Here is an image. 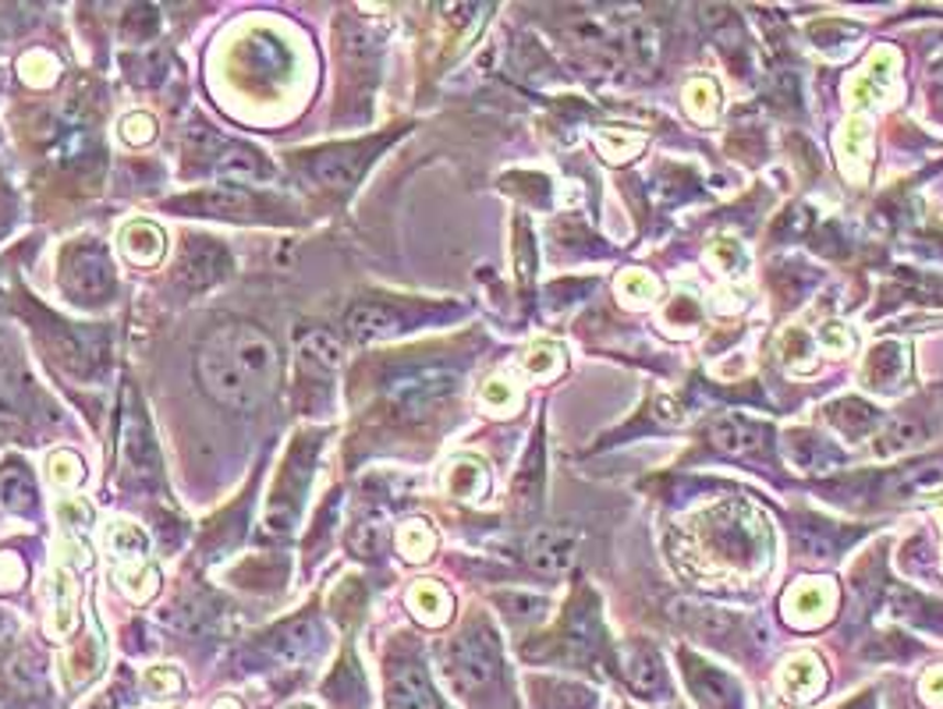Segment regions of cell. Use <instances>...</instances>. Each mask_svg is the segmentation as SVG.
<instances>
[{
  "label": "cell",
  "mask_w": 943,
  "mask_h": 709,
  "mask_svg": "<svg viewBox=\"0 0 943 709\" xmlns=\"http://www.w3.org/2000/svg\"><path fill=\"white\" fill-rule=\"evenodd\" d=\"M409 610L415 614V621H423L426 628H444L455 614V599L440 582L423 579L409 590Z\"/></svg>",
  "instance_id": "ac0fdd59"
},
{
  "label": "cell",
  "mask_w": 943,
  "mask_h": 709,
  "mask_svg": "<svg viewBox=\"0 0 943 709\" xmlns=\"http://www.w3.org/2000/svg\"><path fill=\"white\" fill-rule=\"evenodd\" d=\"M142 685L153 691L157 699H168V696H177V691H182V674L168 667V663H157V667H149L142 674Z\"/></svg>",
  "instance_id": "b9f144b4"
},
{
  "label": "cell",
  "mask_w": 943,
  "mask_h": 709,
  "mask_svg": "<svg viewBox=\"0 0 943 709\" xmlns=\"http://www.w3.org/2000/svg\"><path fill=\"white\" fill-rule=\"evenodd\" d=\"M214 709H242V702L231 699V696H223V699H217V702H214Z\"/></svg>",
  "instance_id": "816d5d0a"
},
{
  "label": "cell",
  "mask_w": 943,
  "mask_h": 709,
  "mask_svg": "<svg viewBox=\"0 0 943 709\" xmlns=\"http://www.w3.org/2000/svg\"><path fill=\"white\" fill-rule=\"evenodd\" d=\"M25 579V568L14 553H0V590H19V582Z\"/></svg>",
  "instance_id": "bcb514c9"
},
{
  "label": "cell",
  "mask_w": 943,
  "mask_h": 709,
  "mask_svg": "<svg viewBox=\"0 0 943 709\" xmlns=\"http://www.w3.org/2000/svg\"><path fill=\"white\" fill-rule=\"evenodd\" d=\"M830 419H833V426L841 430L844 436H865V433H870L876 422H879V412L873 409V404L848 398V401H841V404H833Z\"/></svg>",
  "instance_id": "f546056e"
},
{
  "label": "cell",
  "mask_w": 943,
  "mask_h": 709,
  "mask_svg": "<svg viewBox=\"0 0 943 709\" xmlns=\"http://www.w3.org/2000/svg\"><path fill=\"white\" fill-rule=\"evenodd\" d=\"M713 260H721L727 274H738V270L748 263V260H745V252L735 245V241H716V245H713Z\"/></svg>",
  "instance_id": "7dc6e473"
},
{
  "label": "cell",
  "mask_w": 943,
  "mask_h": 709,
  "mask_svg": "<svg viewBox=\"0 0 943 709\" xmlns=\"http://www.w3.org/2000/svg\"><path fill=\"white\" fill-rule=\"evenodd\" d=\"M182 209H192L199 217H252L260 209V199L238 185H214L206 192L188 195V199L177 203Z\"/></svg>",
  "instance_id": "30bf717a"
},
{
  "label": "cell",
  "mask_w": 943,
  "mask_h": 709,
  "mask_svg": "<svg viewBox=\"0 0 943 709\" xmlns=\"http://www.w3.org/2000/svg\"><path fill=\"white\" fill-rule=\"evenodd\" d=\"M61 288L74 301H103L114 291V266L103 245L82 241L71 245L61 260Z\"/></svg>",
  "instance_id": "7a4b0ae2"
},
{
  "label": "cell",
  "mask_w": 943,
  "mask_h": 709,
  "mask_svg": "<svg viewBox=\"0 0 943 709\" xmlns=\"http://www.w3.org/2000/svg\"><path fill=\"white\" fill-rule=\"evenodd\" d=\"M122 139L128 146H149L157 139V117L146 111H131L122 117Z\"/></svg>",
  "instance_id": "60d3db41"
},
{
  "label": "cell",
  "mask_w": 943,
  "mask_h": 709,
  "mask_svg": "<svg viewBox=\"0 0 943 709\" xmlns=\"http://www.w3.org/2000/svg\"><path fill=\"white\" fill-rule=\"evenodd\" d=\"M398 550H401L404 561H412V564L429 561L433 550H437V533H433V525L423 518L404 522L398 529Z\"/></svg>",
  "instance_id": "4316f807"
},
{
  "label": "cell",
  "mask_w": 943,
  "mask_h": 709,
  "mask_svg": "<svg viewBox=\"0 0 943 709\" xmlns=\"http://www.w3.org/2000/svg\"><path fill=\"white\" fill-rule=\"evenodd\" d=\"M455 376L444 369H423V373H409L387 387V401L391 409L404 419H418L429 409H437L444 398L455 394Z\"/></svg>",
  "instance_id": "277c9868"
},
{
  "label": "cell",
  "mask_w": 943,
  "mask_h": 709,
  "mask_svg": "<svg viewBox=\"0 0 943 709\" xmlns=\"http://www.w3.org/2000/svg\"><path fill=\"white\" fill-rule=\"evenodd\" d=\"M943 482V469L940 465H919V469H905L887 479V487L894 496H916V493H930Z\"/></svg>",
  "instance_id": "4dcf8cb0"
},
{
  "label": "cell",
  "mask_w": 943,
  "mask_h": 709,
  "mask_svg": "<svg viewBox=\"0 0 943 709\" xmlns=\"http://www.w3.org/2000/svg\"><path fill=\"white\" fill-rule=\"evenodd\" d=\"M369 163V146L363 142H352V146H337V149H326L317 160L309 163V174L320 181V185H331V188H348L358 181L363 168Z\"/></svg>",
  "instance_id": "52a82bcc"
},
{
  "label": "cell",
  "mask_w": 943,
  "mask_h": 709,
  "mask_svg": "<svg viewBox=\"0 0 943 709\" xmlns=\"http://www.w3.org/2000/svg\"><path fill=\"white\" fill-rule=\"evenodd\" d=\"M228 270H231L228 249L209 238H192L182 252V260H177V277H182L185 288L192 291H203L209 284H217L220 277H228Z\"/></svg>",
  "instance_id": "8992f818"
},
{
  "label": "cell",
  "mask_w": 943,
  "mask_h": 709,
  "mask_svg": "<svg viewBox=\"0 0 943 709\" xmlns=\"http://www.w3.org/2000/svg\"><path fill=\"white\" fill-rule=\"evenodd\" d=\"M199 380L223 409L256 412L280 384V355L263 330L249 323L217 327L199 348Z\"/></svg>",
  "instance_id": "6da1fadb"
},
{
  "label": "cell",
  "mask_w": 943,
  "mask_h": 709,
  "mask_svg": "<svg viewBox=\"0 0 943 709\" xmlns=\"http://www.w3.org/2000/svg\"><path fill=\"white\" fill-rule=\"evenodd\" d=\"M444 487L451 496H458V501H483V496L490 493V469L479 458L461 455L447 465Z\"/></svg>",
  "instance_id": "44dd1931"
},
{
  "label": "cell",
  "mask_w": 943,
  "mask_h": 709,
  "mask_svg": "<svg viewBox=\"0 0 943 709\" xmlns=\"http://www.w3.org/2000/svg\"><path fill=\"white\" fill-rule=\"evenodd\" d=\"M14 639H19V625H14V617L8 610H0V656H4Z\"/></svg>",
  "instance_id": "f907efd6"
},
{
  "label": "cell",
  "mask_w": 943,
  "mask_h": 709,
  "mask_svg": "<svg viewBox=\"0 0 943 709\" xmlns=\"http://www.w3.org/2000/svg\"><path fill=\"white\" fill-rule=\"evenodd\" d=\"M298 352H302L309 366H317L323 373H334L341 366V344L326 334V330H312V334H306L302 341H298Z\"/></svg>",
  "instance_id": "1f68e13d"
},
{
  "label": "cell",
  "mask_w": 943,
  "mask_h": 709,
  "mask_svg": "<svg viewBox=\"0 0 943 709\" xmlns=\"http://www.w3.org/2000/svg\"><path fill=\"white\" fill-rule=\"evenodd\" d=\"M288 709H320V706H312V702H295V706H288Z\"/></svg>",
  "instance_id": "f5cc1de1"
},
{
  "label": "cell",
  "mask_w": 943,
  "mask_h": 709,
  "mask_svg": "<svg viewBox=\"0 0 943 709\" xmlns=\"http://www.w3.org/2000/svg\"><path fill=\"white\" fill-rule=\"evenodd\" d=\"M908 376V352L897 341L879 344V348L865 362V384L876 390H897Z\"/></svg>",
  "instance_id": "7402d4cb"
},
{
  "label": "cell",
  "mask_w": 943,
  "mask_h": 709,
  "mask_svg": "<svg viewBox=\"0 0 943 709\" xmlns=\"http://www.w3.org/2000/svg\"><path fill=\"white\" fill-rule=\"evenodd\" d=\"M685 677H688V685H692L702 709H741V691L727 674L685 656Z\"/></svg>",
  "instance_id": "9c48e42d"
},
{
  "label": "cell",
  "mask_w": 943,
  "mask_h": 709,
  "mask_svg": "<svg viewBox=\"0 0 943 709\" xmlns=\"http://www.w3.org/2000/svg\"><path fill=\"white\" fill-rule=\"evenodd\" d=\"M919 696H922V702H925V706L943 709V663H936V667H930V671L922 674Z\"/></svg>",
  "instance_id": "f6af8a7d"
},
{
  "label": "cell",
  "mask_w": 943,
  "mask_h": 709,
  "mask_svg": "<svg viewBox=\"0 0 943 709\" xmlns=\"http://www.w3.org/2000/svg\"><path fill=\"white\" fill-rule=\"evenodd\" d=\"M61 550H65V561H71V564H82V568L93 564V550H89V542L82 536H68L61 542Z\"/></svg>",
  "instance_id": "c3c4849f"
},
{
  "label": "cell",
  "mask_w": 943,
  "mask_h": 709,
  "mask_svg": "<svg viewBox=\"0 0 943 709\" xmlns=\"http://www.w3.org/2000/svg\"><path fill=\"white\" fill-rule=\"evenodd\" d=\"M894 68H897V54L894 50H876L870 57V65L851 82V96H859V103H873L887 93V85L894 82Z\"/></svg>",
  "instance_id": "603a6c76"
},
{
  "label": "cell",
  "mask_w": 943,
  "mask_h": 709,
  "mask_svg": "<svg viewBox=\"0 0 943 709\" xmlns=\"http://www.w3.org/2000/svg\"><path fill=\"white\" fill-rule=\"evenodd\" d=\"M117 590H122L131 603H149L160 593V571L153 564H125L117 571Z\"/></svg>",
  "instance_id": "f1b7e54d"
},
{
  "label": "cell",
  "mask_w": 943,
  "mask_h": 709,
  "mask_svg": "<svg viewBox=\"0 0 943 709\" xmlns=\"http://www.w3.org/2000/svg\"><path fill=\"white\" fill-rule=\"evenodd\" d=\"M107 547L114 553V561H122V568H125V564H142L146 561L149 539H146V533L135 522L117 518V522H111V529H107Z\"/></svg>",
  "instance_id": "d4e9b609"
},
{
  "label": "cell",
  "mask_w": 943,
  "mask_h": 709,
  "mask_svg": "<svg viewBox=\"0 0 943 709\" xmlns=\"http://www.w3.org/2000/svg\"><path fill=\"white\" fill-rule=\"evenodd\" d=\"M521 366H526V373L536 376V380H553V376H561L564 369V355L557 344H536V348H529L526 358H521Z\"/></svg>",
  "instance_id": "74e56055"
},
{
  "label": "cell",
  "mask_w": 943,
  "mask_h": 709,
  "mask_svg": "<svg viewBox=\"0 0 943 709\" xmlns=\"http://www.w3.org/2000/svg\"><path fill=\"white\" fill-rule=\"evenodd\" d=\"M387 699L391 709H440L437 691H433L429 677L415 663H398L387 682Z\"/></svg>",
  "instance_id": "4fadbf2b"
},
{
  "label": "cell",
  "mask_w": 943,
  "mask_h": 709,
  "mask_svg": "<svg viewBox=\"0 0 943 709\" xmlns=\"http://www.w3.org/2000/svg\"><path fill=\"white\" fill-rule=\"evenodd\" d=\"M47 479L57 490H74L85 479V461L74 450H54L47 458Z\"/></svg>",
  "instance_id": "e575fe53"
},
{
  "label": "cell",
  "mask_w": 943,
  "mask_h": 709,
  "mask_svg": "<svg viewBox=\"0 0 943 709\" xmlns=\"http://www.w3.org/2000/svg\"><path fill=\"white\" fill-rule=\"evenodd\" d=\"M827 688V671L816 653H798L784 663L781 671V691L791 702H813L819 691Z\"/></svg>",
  "instance_id": "9a60e30c"
},
{
  "label": "cell",
  "mask_w": 943,
  "mask_h": 709,
  "mask_svg": "<svg viewBox=\"0 0 943 709\" xmlns=\"http://www.w3.org/2000/svg\"><path fill=\"white\" fill-rule=\"evenodd\" d=\"M33 504H36L33 476H28L22 465H4V469H0V507L22 515V511H28Z\"/></svg>",
  "instance_id": "484cf974"
},
{
  "label": "cell",
  "mask_w": 943,
  "mask_h": 709,
  "mask_svg": "<svg viewBox=\"0 0 943 709\" xmlns=\"http://www.w3.org/2000/svg\"><path fill=\"white\" fill-rule=\"evenodd\" d=\"M74 621H79V585L65 564H57L50 571V628L57 636H71Z\"/></svg>",
  "instance_id": "ffe728a7"
},
{
  "label": "cell",
  "mask_w": 943,
  "mask_h": 709,
  "mask_svg": "<svg viewBox=\"0 0 943 709\" xmlns=\"http://www.w3.org/2000/svg\"><path fill=\"white\" fill-rule=\"evenodd\" d=\"M518 401H521L518 387L507 380V376H493V380H486L483 390H479V404L493 415H511L518 409Z\"/></svg>",
  "instance_id": "836d02e7"
},
{
  "label": "cell",
  "mask_w": 943,
  "mask_h": 709,
  "mask_svg": "<svg viewBox=\"0 0 943 709\" xmlns=\"http://www.w3.org/2000/svg\"><path fill=\"white\" fill-rule=\"evenodd\" d=\"M122 450L131 472H139V479H157L160 472V450L153 444V433L146 426L142 409H128L125 412V426H122Z\"/></svg>",
  "instance_id": "8fae6325"
},
{
  "label": "cell",
  "mask_w": 943,
  "mask_h": 709,
  "mask_svg": "<svg viewBox=\"0 0 943 709\" xmlns=\"http://www.w3.org/2000/svg\"><path fill=\"white\" fill-rule=\"evenodd\" d=\"M618 291L624 301H632V306H649L660 288H656V281L649 274H642V270H628L618 281Z\"/></svg>",
  "instance_id": "ab89813d"
},
{
  "label": "cell",
  "mask_w": 943,
  "mask_h": 709,
  "mask_svg": "<svg viewBox=\"0 0 943 709\" xmlns=\"http://www.w3.org/2000/svg\"><path fill=\"white\" fill-rule=\"evenodd\" d=\"M596 146H600V153L613 163L621 160H632L642 153V146H646V135H632L628 128H603L600 135H596Z\"/></svg>",
  "instance_id": "d6a6232c"
},
{
  "label": "cell",
  "mask_w": 943,
  "mask_h": 709,
  "mask_svg": "<svg viewBox=\"0 0 943 709\" xmlns=\"http://www.w3.org/2000/svg\"><path fill=\"white\" fill-rule=\"evenodd\" d=\"M497 599L518 617H539L547 610V599L543 596H529V593H507V596H497Z\"/></svg>",
  "instance_id": "ee69618b"
},
{
  "label": "cell",
  "mask_w": 943,
  "mask_h": 709,
  "mask_svg": "<svg viewBox=\"0 0 943 709\" xmlns=\"http://www.w3.org/2000/svg\"><path fill=\"white\" fill-rule=\"evenodd\" d=\"M344 327H348V334L358 344H372V341H383V338L398 334L404 320H401V312H394L391 306H355L348 312V320H344Z\"/></svg>",
  "instance_id": "d6986e66"
},
{
  "label": "cell",
  "mask_w": 943,
  "mask_h": 709,
  "mask_svg": "<svg viewBox=\"0 0 943 709\" xmlns=\"http://www.w3.org/2000/svg\"><path fill=\"white\" fill-rule=\"evenodd\" d=\"M19 75H22V82H28V85L47 89V85L57 82L61 68H57V60H54L47 50H28V54L19 60Z\"/></svg>",
  "instance_id": "8d00e7d4"
},
{
  "label": "cell",
  "mask_w": 943,
  "mask_h": 709,
  "mask_svg": "<svg viewBox=\"0 0 943 709\" xmlns=\"http://www.w3.org/2000/svg\"><path fill=\"white\" fill-rule=\"evenodd\" d=\"M117 241H122V252L131 266H160L163 252H168V235L153 220H128Z\"/></svg>",
  "instance_id": "e0dca14e"
},
{
  "label": "cell",
  "mask_w": 943,
  "mask_h": 709,
  "mask_svg": "<svg viewBox=\"0 0 943 709\" xmlns=\"http://www.w3.org/2000/svg\"><path fill=\"white\" fill-rule=\"evenodd\" d=\"M833 603H837L833 582H827V579H805V582H795V585H791V590L784 593L781 610H784V621H787L791 628L808 631V628H823V625L830 621Z\"/></svg>",
  "instance_id": "5b68a950"
},
{
  "label": "cell",
  "mask_w": 943,
  "mask_h": 709,
  "mask_svg": "<svg viewBox=\"0 0 943 709\" xmlns=\"http://www.w3.org/2000/svg\"><path fill=\"white\" fill-rule=\"evenodd\" d=\"M922 441V426L911 419H894L887 422V430H879L876 436V458H897V455H908L911 447H916Z\"/></svg>",
  "instance_id": "83f0119b"
},
{
  "label": "cell",
  "mask_w": 943,
  "mask_h": 709,
  "mask_svg": "<svg viewBox=\"0 0 943 709\" xmlns=\"http://www.w3.org/2000/svg\"><path fill=\"white\" fill-rule=\"evenodd\" d=\"M621 671H624V682L632 685L642 699L660 696V691L667 688L664 663L649 645H628V650L621 653Z\"/></svg>",
  "instance_id": "2e32d148"
},
{
  "label": "cell",
  "mask_w": 943,
  "mask_h": 709,
  "mask_svg": "<svg viewBox=\"0 0 943 709\" xmlns=\"http://www.w3.org/2000/svg\"><path fill=\"white\" fill-rule=\"evenodd\" d=\"M206 139H209V146H214L209 149V160H214L217 174H223L228 181H266L269 178L266 160L256 153V149L217 139V135H206Z\"/></svg>",
  "instance_id": "7c38bea8"
},
{
  "label": "cell",
  "mask_w": 943,
  "mask_h": 709,
  "mask_svg": "<svg viewBox=\"0 0 943 709\" xmlns=\"http://www.w3.org/2000/svg\"><path fill=\"white\" fill-rule=\"evenodd\" d=\"M685 107L692 117L710 121L716 114V107H721V93H716V85L710 79H695L685 89Z\"/></svg>",
  "instance_id": "f35d334b"
},
{
  "label": "cell",
  "mask_w": 943,
  "mask_h": 709,
  "mask_svg": "<svg viewBox=\"0 0 943 709\" xmlns=\"http://www.w3.org/2000/svg\"><path fill=\"white\" fill-rule=\"evenodd\" d=\"M710 441L716 450H724V455L741 458V455H756V450L767 444V430L756 426V422L745 415H724L713 422Z\"/></svg>",
  "instance_id": "5bb4252c"
},
{
  "label": "cell",
  "mask_w": 943,
  "mask_h": 709,
  "mask_svg": "<svg viewBox=\"0 0 943 709\" xmlns=\"http://www.w3.org/2000/svg\"><path fill=\"white\" fill-rule=\"evenodd\" d=\"M819 341H823V348H830V352H848L851 348V338H848V330L841 327V323H827L819 330Z\"/></svg>",
  "instance_id": "681fc988"
},
{
  "label": "cell",
  "mask_w": 943,
  "mask_h": 709,
  "mask_svg": "<svg viewBox=\"0 0 943 709\" xmlns=\"http://www.w3.org/2000/svg\"><path fill=\"white\" fill-rule=\"evenodd\" d=\"M497 674H501L497 639L486 628H472L451 645V677L461 691H483Z\"/></svg>",
  "instance_id": "3957f363"
},
{
  "label": "cell",
  "mask_w": 943,
  "mask_h": 709,
  "mask_svg": "<svg viewBox=\"0 0 943 709\" xmlns=\"http://www.w3.org/2000/svg\"><path fill=\"white\" fill-rule=\"evenodd\" d=\"M841 157L844 163L855 160V157H870V125L865 121H848V128L841 135Z\"/></svg>",
  "instance_id": "7bdbcfd3"
},
{
  "label": "cell",
  "mask_w": 943,
  "mask_h": 709,
  "mask_svg": "<svg viewBox=\"0 0 943 709\" xmlns=\"http://www.w3.org/2000/svg\"><path fill=\"white\" fill-rule=\"evenodd\" d=\"M323 645V631L320 625L312 621H295L288 625L277 636V656H284L288 663H302L309 656H317V650Z\"/></svg>",
  "instance_id": "cb8c5ba5"
},
{
  "label": "cell",
  "mask_w": 943,
  "mask_h": 709,
  "mask_svg": "<svg viewBox=\"0 0 943 709\" xmlns=\"http://www.w3.org/2000/svg\"><path fill=\"white\" fill-rule=\"evenodd\" d=\"M54 518L61 522V529L68 536H82L89 525H93L96 511L89 501H82V496H61V501L54 504Z\"/></svg>",
  "instance_id": "d590c367"
},
{
  "label": "cell",
  "mask_w": 943,
  "mask_h": 709,
  "mask_svg": "<svg viewBox=\"0 0 943 709\" xmlns=\"http://www.w3.org/2000/svg\"><path fill=\"white\" fill-rule=\"evenodd\" d=\"M578 561V539L564 529H539L529 539V564L539 575H564Z\"/></svg>",
  "instance_id": "ba28073f"
}]
</instances>
